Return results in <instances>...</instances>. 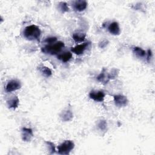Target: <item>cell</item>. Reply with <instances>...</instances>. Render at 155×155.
I'll return each mask as SVG.
<instances>
[{
	"instance_id": "8992f818",
	"label": "cell",
	"mask_w": 155,
	"mask_h": 155,
	"mask_svg": "<svg viewBox=\"0 0 155 155\" xmlns=\"http://www.w3.org/2000/svg\"><path fill=\"white\" fill-rule=\"evenodd\" d=\"M114 102L115 105L119 107H125L128 104V100L125 97L121 95H118L114 96Z\"/></svg>"
},
{
	"instance_id": "6da1fadb",
	"label": "cell",
	"mask_w": 155,
	"mask_h": 155,
	"mask_svg": "<svg viewBox=\"0 0 155 155\" xmlns=\"http://www.w3.org/2000/svg\"><path fill=\"white\" fill-rule=\"evenodd\" d=\"M41 34V32L40 28L35 25H31L27 26L25 28L24 30V36L25 38L30 41H38L40 40Z\"/></svg>"
},
{
	"instance_id": "603a6c76",
	"label": "cell",
	"mask_w": 155,
	"mask_h": 155,
	"mask_svg": "<svg viewBox=\"0 0 155 155\" xmlns=\"http://www.w3.org/2000/svg\"><path fill=\"white\" fill-rule=\"evenodd\" d=\"M108 43H109V41H108L107 40H104L102 41L101 43H100L99 46H100V48L103 49V48L106 47L107 46Z\"/></svg>"
},
{
	"instance_id": "9c48e42d",
	"label": "cell",
	"mask_w": 155,
	"mask_h": 155,
	"mask_svg": "<svg viewBox=\"0 0 155 155\" xmlns=\"http://www.w3.org/2000/svg\"><path fill=\"white\" fill-rule=\"evenodd\" d=\"M108 30L109 31V32L114 35H118L121 33V30L119 25L117 22H112L109 27Z\"/></svg>"
},
{
	"instance_id": "44dd1931",
	"label": "cell",
	"mask_w": 155,
	"mask_h": 155,
	"mask_svg": "<svg viewBox=\"0 0 155 155\" xmlns=\"http://www.w3.org/2000/svg\"><path fill=\"white\" fill-rule=\"evenodd\" d=\"M46 144L49 147V150L50 151V154H53L55 152V147L54 144L49 141H47Z\"/></svg>"
},
{
	"instance_id": "ba28073f",
	"label": "cell",
	"mask_w": 155,
	"mask_h": 155,
	"mask_svg": "<svg viewBox=\"0 0 155 155\" xmlns=\"http://www.w3.org/2000/svg\"><path fill=\"white\" fill-rule=\"evenodd\" d=\"M88 44H89V43H85L78 45L74 47H72L71 50L76 55H80L84 52V51L86 50L87 47H88Z\"/></svg>"
},
{
	"instance_id": "8fae6325",
	"label": "cell",
	"mask_w": 155,
	"mask_h": 155,
	"mask_svg": "<svg viewBox=\"0 0 155 155\" xmlns=\"http://www.w3.org/2000/svg\"><path fill=\"white\" fill-rule=\"evenodd\" d=\"M72 58V54L70 52H65L63 53L58 55V59L62 61L64 63H66L71 59Z\"/></svg>"
},
{
	"instance_id": "2e32d148",
	"label": "cell",
	"mask_w": 155,
	"mask_h": 155,
	"mask_svg": "<svg viewBox=\"0 0 155 155\" xmlns=\"http://www.w3.org/2000/svg\"><path fill=\"white\" fill-rule=\"evenodd\" d=\"M133 52L135 53V55L139 58H143L147 54L146 52L144 50L138 47H135L133 49Z\"/></svg>"
},
{
	"instance_id": "9a60e30c",
	"label": "cell",
	"mask_w": 155,
	"mask_h": 155,
	"mask_svg": "<svg viewBox=\"0 0 155 155\" xmlns=\"http://www.w3.org/2000/svg\"><path fill=\"white\" fill-rule=\"evenodd\" d=\"M72 37L75 42L80 43L84 41L86 37V35L82 33H75L73 34Z\"/></svg>"
},
{
	"instance_id": "cb8c5ba5",
	"label": "cell",
	"mask_w": 155,
	"mask_h": 155,
	"mask_svg": "<svg viewBox=\"0 0 155 155\" xmlns=\"http://www.w3.org/2000/svg\"><path fill=\"white\" fill-rule=\"evenodd\" d=\"M151 51L150 50H148V52H147V59L148 60V59H150V58H151Z\"/></svg>"
},
{
	"instance_id": "7a4b0ae2",
	"label": "cell",
	"mask_w": 155,
	"mask_h": 155,
	"mask_svg": "<svg viewBox=\"0 0 155 155\" xmlns=\"http://www.w3.org/2000/svg\"><path fill=\"white\" fill-rule=\"evenodd\" d=\"M64 47V43L61 41H58V42H56L54 44L46 46L44 47H43L41 49V50L43 53L46 54H49V55H56L59 53Z\"/></svg>"
},
{
	"instance_id": "ffe728a7",
	"label": "cell",
	"mask_w": 155,
	"mask_h": 155,
	"mask_svg": "<svg viewBox=\"0 0 155 155\" xmlns=\"http://www.w3.org/2000/svg\"><path fill=\"white\" fill-rule=\"evenodd\" d=\"M107 126V124L106 121L104 120H101L98 124V127L100 129V130L103 131L106 130Z\"/></svg>"
},
{
	"instance_id": "4fadbf2b",
	"label": "cell",
	"mask_w": 155,
	"mask_h": 155,
	"mask_svg": "<svg viewBox=\"0 0 155 155\" xmlns=\"http://www.w3.org/2000/svg\"><path fill=\"white\" fill-rule=\"evenodd\" d=\"M61 118L64 121H69L73 118V113L70 110H67L61 114Z\"/></svg>"
},
{
	"instance_id": "5b68a950",
	"label": "cell",
	"mask_w": 155,
	"mask_h": 155,
	"mask_svg": "<svg viewBox=\"0 0 155 155\" xmlns=\"http://www.w3.org/2000/svg\"><path fill=\"white\" fill-rule=\"evenodd\" d=\"M21 87V83L19 81L13 79L10 81L6 86V91L7 92H12L19 89Z\"/></svg>"
},
{
	"instance_id": "ac0fdd59",
	"label": "cell",
	"mask_w": 155,
	"mask_h": 155,
	"mask_svg": "<svg viewBox=\"0 0 155 155\" xmlns=\"http://www.w3.org/2000/svg\"><path fill=\"white\" fill-rule=\"evenodd\" d=\"M58 7H59V10L62 13L67 12L69 10L68 4L66 2H61V3H59V4H58Z\"/></svg>"
},
{
	"instance_id": "30bf717a",
	"label": "cell",
	"mask_w": 155,
	"mask_h": 155,
	"mask_svg": "<svg viewBox=\"0 0 155 155\" xmlns=\"http://www.w3.org/2000/svg\"><path fill=\"white\" fill-rule=\"evenodd\" d=\"M73 9L78 12L84 10L87 7V3L85 1H76L73 3Z\"/></svg>"
},
{
	"instance_id": "5bb4252c",
	"label": "cell",
	"mask_w": 155,
	"mask_h": 155,
	"mask_svg": "<svg viewBox=\"0 0 155 155\" xmlns=\"http://www.w3.org/2000/svg\"><path fill=\"white\" fill-rule=\"evenodd\" d=\"M97 79L103 83L106 84L109 81V79L108 77V74H106V69H104L102 72L98 76Z\"/></svg>"
},
{
	"instance_id": "52a82bcc",
	"label": "cell",
	"mask_w": 155,
	"mask_h": 155,
	"mask_svg": "<svg viewBox=\"0 0 155 155\" xmlns=\"http://www.w3.org/2000/svg\"><path fill=\"white\" fill-rule=\"evenodd\" d=\"M34 136L33 131L31 129L24 127L22 129V139L24 141H29Z\"/></svg>"
},
{
	"instance_id": "7402d4cb",
	"label": "cell",
	"mask_w": 155,
	"mask_h": 155,
	"mask_svg": "<svg viewBox=\"0 0 155 155\" xmlns=\"http://www.w3.org/2000/svg\"><path fill=\"white\" fill-rule=\"evenodd\" d=\"M57 38L56 37H49L46 39L45 42L49 44H52L56 43Z\"/></svg>"
},
{
	"instance_id": "e0dca14e",
	"label": "cell",
	"mask_w": 155,
	"mask_h": 155,
	"mask_svg": "<svg viewBox=\"0 0 155 155\" xmlns=\"http://www.w3.org/2000/svg\"><path fill=\"white\" fill-rule=\"evenodd\" d=\"M39 70L41 72V73L44 76H46V77L50 76L52 75V74L51 70L49 68H48V67H47L46 66H41V67H40Z\"/></svg>"
},
{
	"instance_id": "d6986e66",
	"label": "cell",
	"mask_w": 155,
	"mask_h": 155,
	"mask_svg": "<svg viewBox=\"0 0 155 155\" xmlns=\"http://www.w3.org/2000/svg\"><path fill=\"white\" fill-rule=\"evenodd\" d=\"M118 72H119V70H118V69H113L111 71V72L108 74V77H109V80L115 79V78L118 76Z\"/></svg>"
},
{
	"instance_id": "7c38bea8",
	"label": "cell",
	"mask_w": 155,
	"mask_h": 155,
	"mask_svg": "<svg viewBox=\"0 0 155 155\" xmlns=\"http://www.w3.org/2000/svg\"><path fill=\"white\" fill-rule=\"evenodd\" d=\"M8 107L10 109H16L19 105V99L17 97H13L7 101Z\"/></svg>"
},
{
	"instance_id": "277c9868",
	"label": "cell",
	"mask_w": 155,
	"mask_h": 155,
	"mask_svg": "<svg viewBox=\"0 0 155 155\" xmlns=\"http://www.w3.org/2000/svg\"><path fill=\"white\" fill-rule=\"evenodd\" d=\"M89 97L91 100H94L95 101L102 102L104 100L105 94L103 91H101V90H98V91L93 90L90 93Z\"/></svg>"
},
{
	"instance_id": "3957f363",
	"label": "cell",
	"mask_w": 155,
	"mask_h": 155,
	"mask_svg": "<svg viewBox=\"0 0 155 155\" xmlns=\"http://www.w3.org/2000/svg\"><path fill=\"white\" fill-rule=\"evenodd\" d=\"M74 143L70 140L65 141L58 147V153L60 154H69L74 148Z\"/></svg>"
}]
</instances>
